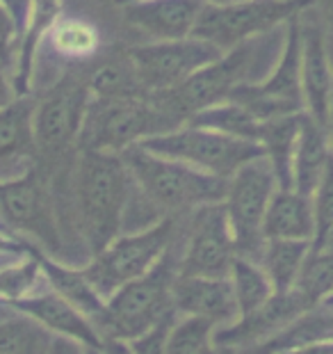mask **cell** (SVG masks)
I'll list each match as a JSON object with an SVG mask.
<instances>
[{"mask_svg": "<svg viewBox=\"0 0 333 354\" xmlns=\"http://www.w3.org/2000/svg\"><path fill=\"white\" fill-rule=\"evenodd\" d=\"M133 197L135 180L121 153L78 151L71 174V215L92 256L124 233Z\"/></svg>", "mask_w": 333, "mask_h": 354, "instance_id": "cell-1", "label": "cell"}, {"mask_svg": "<svg viewBox=\"0 0 333 354\" xmlns=\"http://www.w3.org/2000/svg\"><path fill=\"white\" fill-rule=\"evenodd\" d=\"M89 103L92 92L87 85V69L82 66L64 73L48 92L41 94V99H37V165L46 171L53 183L71 178Z\"/></svg>", "mask_w": 333, "mask_h": 354, "instance_id": "cell-2", "label": "cell"}, {"mask_svg": "<svg viewBox=\"0 0 333 354\" xmlns=\"http://www.w3.org/2000/svg\"><path fill=\"white\" fill-rule=\"evenodd\" d=\"M121 158L140 194L162 217H180L208 203H222L229 190V178H219L185 162L155 156L140 145L126 149Z\"/></svg>", "mask_w": 333, "mask_h": 354, "instance_id": "cell-3", "label": "cell"}, {"mask_svg": "<svg viewBox=\"0 0 333 354\" xmlns=\"http://www.w3.org/2000/svg\"><path fill=\"white\" fill-rule=\"evenodd\" d=\"M176 274L178 256L169 247L151 272L135 281H128L115 295L105 299V311L96 322L98 334L119 338V341H135L144 331L164 320L166 315L176 313L171 295Z\"/></svg>", "mask_w": 333, "mask_h": 354, "instance_id": "cell-4", "label": "cell"}, {"mask_svg": "<svg viewBox=\"0 0 333 354\" xmlns=\"http://www.w3.org/2000/svg\"><path fill=\"white\" fill-rule=\"evenodd\" d=\"M180 128L176 119L146 94L142 99L101 101L92 99L82 124L78 151L124 153L140 142Z\"/></svg>", "mask_w": 333, "mask_h": 354, "instance_id": "cell-5", "label": "cell"}, {"mask_svg": "<svg viewBox=\"0 0 333 354\" xmlns=\"http://www.w3.org/2000/svg\"><path fill=\"white\" fill-rule=\"evenodd\" d=\"M263 37L265 35L226 50L222 57L206 64L180 85L151 96L166 115L176 119L180 126H185L194 115L229 101L233 89L242 82H249V73H251L256 57H258Z\"/></svg>", "mask_w": 333, "mask_h": 354, "instance_id": "cell-6", "label": "cell"}, {"mask_svg": "<svg viewBox=\"0 0 333 354\" xmlns=\"http://www.w3.org/2000/svg\"><path fill=\"white\" fill-rule=\"evenodd\" d=\"M176 229L178 217L166 215L142 231L121 233L101 254L92 256L82 272L101 292V297L108 299L121 286L135 281L155 268V263L176 240Z\"/></svg>", "mask_w": 333, "mask_h": 354, "instance_id": "cell-7", "label": "cell"}, {"mask_svg": "<svg viewBox=\"0 0 333 354\" xmlns=\"http://www.w3.org/2000/svg\"><path fill=\"white\" fill-rule=\"evenodd\" d=\"M0 215L7 227L23 233L48 256L64 250L62 215L48 174L39 165L12 180H0Z\"/></svg>", "mask_w": 333, "mask_h": 354, "instance_id": "cell-8", "label": "cell"}, {"mask_svg": "<svg viewBox=\"0 0 333 354\" xmlns=\"http://www.w3.org/2000/svg\"><path fill=\"white\" fill-rule=\"evenodd\" d=\"M140 147L155 156L185 162L194 169L219 178H231L247 162L256 160V158H265L258 142L240 140L233 135L192 124L144 140L140 142Z\"/></svg>", "mask_w": 333, "mask_h": 354, "instance_id": "cell-9", "label": "cell"}, {"mask_svg": "<svg viewBox=\"0 0 333 354\" xmlns=\"http://www.w3.org/2000/svg\"><path fill=\"white\" fill-rule=\"evenodd\" d=\"M276 190V176L267 158H256L229 178L224 208L233 240H236V254L240 259L254 261L260 266L265 245H267L263 222Z\"/></svg>", "mask_w": 333, "mask_h": 354, "instance_id": "cell-10", "label": "cell"}, {"mask_svg": "<svg viewBox=\"0 0 333 354\" xmlns=\"http://www.w3.org/2000/svg\"><path fill=\"white\" fill-rule=\"evenodd\" d=\"M315 0H247L238 5H206L192 37L210 41L222 53L267 35L276 26L313 7Z\"/></svg>", "mask_w": 333, "mask_h": 354, "instance_id": "cell-11", "label": "cell"}, {"mask_svg": "<svg viewBox=\"0 0 333 354\" xmlns=\"http://www.w3.org/2000/svg\"><path fill=\"white\" fill-rule=\"evenodd\" d=\"M229 101L242 105L260 122L304 112V96H301V14L292 17L285 24L283 48L274 71L265 80L242 82L231 92Z\"/></svg>", "mask_w": 333, "mask_h": 354, "instance_id": "cell-12", "label": "cell"}, {"mask_svg": "<svg viewBox=\"0 0 333 354\" xmlns=\"http://www.w3.org/2000/svg\"><path fill=\"white\" fill-rule=\"evenodd\" d=\"M140 85L146 94H158L180 85L224 53L210 41L187 37L176 41H153L126 48Z\"/></svg>", "mask_w": 333, "mask_h": 354, "instance_id": "cell-13", "label": "cell"}, {"mask_svg": "<svg viewBox=\"0 0 333 354\" xmlns=\"http://www.w3.org/2000/svg\"><path fill=\"white\" fill-rule=\"evenodd\" d=\"M190 215L185 247L178 256V274L229 279L238 254L224 201L201 206Z\"/></svg>", "mask_w": 333, "mask_h": 354, "instance_id": "cell-14", "label": "cell"}, {"mask_svg": "<svg viewBox=\"0 0 333 354\" xmlns=\"http://www.w3.org/2000/svg\"><path fill=\"white\" fill-rule=\"evenodd\" d=\"M301 96L304 112L327 128L333 101V64L329 55V39L320 19H304L301 12Z\"/></svg>", "mask_w": 333, "mask_h": 354, "instance_id": "cell-15", "label": "cell"}, {"mask_svg": "<svg viewBox=\"0 0 333 354\" xmlns=\"http://www.w3.org/2000/svg\"><path fill=\"white\" fill-rule=\"evenodd\" d=\"M32 96H17L0 108V180L23 176L37 165Z\"/></svg>", "mask_w": 333, "mask_h": 354, "instance_id": "cell-16", "label": "cell"}, {"mask_svg": "<svg viewBox=\"0 0 333 354\" xmlns=\"http://www.w3.org/2000/svg\"><path fill=\"white\" fill-rule=\"evenodd\" d=\"M171 295L176 313L210 320L215 327L233 325L240 318L231 279L176 274Z\"/></svg>", "mask_w": 333, "mask_h": 354, "instance_id": "cell-17", "label": "cell"}, {"mask_svg": "<svg viewBox=\"0 0 333 354\" xmlns=\"http://www.w3.org/2000/svg\"><path fill=\"white\" fill-rule=\"evenodd\" d=\"M203 0H133L121 5L124 19L155 41H176L192 37Z\"/></svg>", "mask_w": 333, "mask_h": 354, "instance_id": "cell-18", "label": "cell"}, {"mask_svg": "<svg viewBox=\"0 0 333 354\" xmlns=\"http://www.w3.org/2000/svg\"><path fill=\"white\" fill-rule=\"evenodd\" d=\"M10 306L28 315V318L37 320L53 336L71 338V341L80 343L82 348H101V334L94 327V322L87 315H82L75 306H71L62 295H57L53 288L46 292H35V295H28L23 299H14Z\"/></svg>", "mask_w": 333, "mask_h": 354, "instance_id": "cell-19", "label": "cell"}, {"mask_svg": "<svg viewBox=\"0 0 333 354\" xmlns=\"http://www.w3.org/2000/svg\"><path fill=\"white\" fill-rule=\"evenodd\" d=\"M59 14H62V0H32V5H30V14L23 32L19 37L17 53H14L12 76H10L17 96L30 94L37 53H39L44 39L48 37L50 28L59 21Z\"/></svg>", "mask_w": 333, "mask_h": 354, "instance_id": "cell-20", "label": "cell"}, {"mask_svg": "<svg viewBox=\"0 0 333 354\" xmlns=\"http://www.w3.org/2000/svg\"><path fill=\"white\" fill-rule=\"evenodd\" d=\"M331 156L333 149L327 128H322L313 117L304 112L297 149H294V160H292V190H297L304 197H313Z\"/></svg>", "mask_w": 333, "mask_h": 354, "instance_id": "cell-21", "label": "cell"}, {"mask_svg": "<svg viewBox=\"0 0 333 354\" xmlns=\"http://www.w3.org/2000/svg\"><path fill=\"white\" fill-rule=\"evenodd\" d=\"M265 240H308L315 238L313 199L297 190H276L263 222Z\"/></svg>", "mask_w": 333, "mask_h": 354, "instance_id": "cell-22", "label": "cell"}, {"mask_svg": "<svg viewBox=\"0 0 333 354\" xmlns=\"http://www.w3.org/2000/svg\"><path fill=\"white\" fill-rule=\"evenodd\" d=\"M28 254H32L35 259L39 261L41 272L48 279L50 288L55 290L57 295H62L71 306L78 308L82 315H87L96 327L98 318H101L105 311V299L92 286V281L85 277V272L64 266V263L53 261L48 254H44L39 247H35V245H28Z\"/></svg>", "mask_w": 333, "mask_h": 354, "instance_id": "cell-23", "label": "cell"}, {"mask_svg": "<svg viewBox=\"0 0 333 354\" xmlns=\"http://www.w3.org/2000/svg\"><path fill=\"white\" fill-rule=\"evenodd\" d=\"M87 85L89 92H92V99L101 101L142 99V96H146L126 48H117L112 55L98 59L96 64L89 66Z\"/></svg>", "mask_w": 333, "mask_h": 354, "instance_id": "cell-24", "label": "cell"}, {"mask_svg": "<svg viewBox=\"0 0 333 354\" xmlns=\"http://www.w3.org/2000/svg\"><path fill=\"white\" fill-rule=\"evenodd\" d=\"M301 117H304V112L267 119L260 124L258 145L272 165L278 190H292V160L299 140Z\"/></svg>", "mask_w": 333, "mask_h": 354, "instance_id": "cell-25", "label": "cell"}, {"mask_svg": "<svg viewBox=\"0 0 333 354\" xmlns=\"http://www.w3.org/2000/svg\"><path fill=\"white\" fill-rule=\"evenodd\" d=\"M308 240H267L260 259L263 272L267 274L274 292H287L294 288V281L304 268L310 254Z\"/></svg>", "mask_w": 333, "mask_h": 354, "instance_id": "cell-26", "label": "cell"}, {"mask_svg": "<svg viewBox=\"0 0 333 354\" xmlns=\"http://www.w3.org/2000/svg\"><path fill=\"white\" fill-rule=\"evenodd\" d=\"M48 44L53 53L71 62H89L101 48L98 30L82 19H59L48 32Z\"/></svg>", "mask_w": 333, "mask_h": 354, "instance_id": "cell-27", "label": "cell"}, {"mask_svg": "<svg viewBox=\"0 0 333 354\" xmlns=\"http://www.w3.org/2000/svg\"><path fill=\"white\" fill-rule=\"evenodd\" d=\"M308 308L320 306L333 295V254L327 250H313L306 256L304 268L292 288Z\"/></svg>", "mask_w": 333, "mask_h": 354, "instance_id": "cell-28", "label": "cell"}, {"mask_svg": "<svg viewBox=\"0 0 333 354\" xmlns=\"http://www.w3.org/2000/svg\"><path fill=\"white\" fill-rule=\"evenodd\" d=\"M187 124L210 128V131L233 135V138H240V140L258 142V133H260L263 122L256 119L251 112L245 110L242 105L233 103V101H224V103L199 112V115H194Z\"/></svg>", "mask_w": 333, "mask_h": 354, "instance_id": "cell-29", "label": "cell"}, {"mask_svg": "<svg viewBox=\"0 0 333 354\" xmlns=\"http://www.w3.org/2000/svg\"><path fill=\"white\" fill-rule=\"evenodd\" d=\"M229 279L233 283V292H236L240 318L258 311V308L274 295V288H272L267 274H265L263 268L254 261L240 259L238 256L236 263H233Z\"/></svg>", "mask_w": 333, "mask_h": 354, "instance_id": "cell-30", "label": "cell"}, {"mask_svg": "<svg viewBox=\"0 0 333 354\" xmlns=\"http://www.w3.org/2000/svg\"><path fill=\"white\" fill-rule=\"evenodd\" d=\"M50 343V331L28 315L0 322V354H48Z\"/></svg>", "mask_w": 333, "mask_h": 354, "instance_id": "cell-31", "label": "cell"}, {"mask_svg": "<svg viewBox=\"0 0 333 354\" xmlns=\"http://www.w3.org/2000/svg\"><path fill=\"white\" fill-rule=\"evenodd\" d=\"M215 329L217 327L210 320L185 315L173 325L164 354H219L213 343Z\"/></svg>", "mask_w": 333, "mask_h": 354, "instance_id": "cell-32", "label": "cell"}, {"mask_svg": "<svg viewBox=\"0 0 333 354\" xmlns=\"http://www.w3.org/2000/svg\"><path fill=\"white\" fill-rule=\"evenodd\" d=\"M41 266L32 254H28V261L21 266L0 270V302L10 304L14 299H23L35 295V288L41 281Z\"/></svg>", "mask_w": 333, "mask_h": 354, "instance_id": "cell-33", "label": "cell"}, {"mask_svg": "<svg viewBox=\"0 0 333 354\" xmlns=\"http://www.w3.org/2000/svg\"><path fill=\"white\" fill-rule=\"evenodd\" d=\"M313 215H315V238H313V250L327 243V238L333 231V156L324 169V176L313 192Z\"/></svg>", "mask_w": 333, "mask_h": 354, "instance_id": "cell-34", "label": "cell"}, {"mask_svg": "<svg viewBox=\"0 0 333 354\" xmlns=\"http://www.w3.org/2000/svg\"><path fill=\"white\" fill-rule=\"evenodd\" d=\"M178 320V313L166 315L164 320L158 322L155 327H151L149 331H144L142 336H137L135 341H128L135 354H164L166 352V341H169V334L173 325Z\"/></svg>", "mask_w": 333, "mask_h": 354, "instance_id": "cell-35", "label": "cell"}, {"mask_svg": "<svg viewBox=\"0 0 333 354\" xmlns=\"http://www.w3.org/2000/svg\"><path fill=\"white\" fill-rule=\"evenodd\" d=\"M17 44H19V32L17 26H14L12 17L7 14V10L0 5V62L5 66L12 64L14 66V53H17Z\"/></svg>", "mask_w": 333, "mask_h": 354, "instance_id": "cell-36", "label": "cell"}, {"mask_svg": "<svg viewBox=\"0 0 333 354\" xmlns=\"http://www.w3.org/2000/svg\"><path fill=\"white\" fill-rule=\"evenodd\" d=\"M0 5H3L7 10V14L12 17L14 26H17V32L21 37V32H23V28H26V21H28L32 0H0Z\"/></svg>", "mask_w": 333, "mask_h": 354, "instance_id": "cell-37", "label": "cell"}, {"mask_svg": "<svg viewBox=\"0 0 333 354\" xmlns=\"http://www.w3.org/2000/svg\"><path fill=\"white\" fill-rule=\"evenodd\" d=\"M48 354H85V348H82L80 343L71 341V338L53 336V343H50Z\"/></svg>", "mask_w": 333, "mask_h": 354, "instance_id": "cell-38", "label": "cell"}, {"mask_svg": "<svg viewBox=\"0 0 333 354\" xmlns=\"http://www.w3.org/2000/svg\"><path fill=\"white\" fill-rule=\"evenodd\" d=\"M14 99H17V92H14L10 76L5 73V64L0 62V108H5V105Z\"/></svg>", "mask_w": 333, "mask_h": 354, "instance_id": "cell-39", "label": "cell"}, {"mask_svg": "<svg viewBox=\"0 0 333 354\" xmlns=\"http://www.w3.org/2000/svg\"><path fill=\"white\" fill-rule=\"evenodd\" d=\"M28 240L7 238L0 233V254H28Z\"/></svg>", "mask_w": 333, "mask_h": 354, "instance_id": "cell-40", "label": "cell"}, {"mask_svg": "<svg viewBox=\"0 0 333 354\" xmlns=\"http://www.w3.org/2000/svg\"><path fill=\"white\" fill-rule=\"evenodd\" d=\"M283 354H333V341H320V343H310L304 348L283 352Z\"/></svg>", "mask_w": 333, "mask_h": 354, "instance_id": "cell-41", "label": "cell"}, {"mask_svg": "<svg viewBox=\"0 0 333 354\" xmlns=\"http://www.w3.org/2000/svg\"><path fill=\"white\" fill-rule=\"evenodd\" d=\"M324 14H327V28H329L327 39H333V0H324Z\"/></svg>", "mask_w": 333, "mask_h": 354, "instance_id": "cell-42", "label": "cell"}, {"mask_svg": "<svg viewBox=\"0 0 333 354\" xmlns=\"http://www.w3.org/2000/svg\"><path fill=\"white\" fill-rule=\"evenodd\" d=\"M206 5H238V3H247V0H203Z\"/></svg>", "mask_w": 333, "mask_h": 354, "instance_id": "cell-43", "label": "cell"}, {"mask_svg": "<svg viewBox=\"0 0 333 354\" xmlns=\"http://www.w3.org/2000/svg\"><path fill=\"white\" fill-rule=\"evenodd\" d=\"M320 250H327V252H331L333 254V231H331V236L327 238V243H324Z\"/></svg>", "mask_w": 333, "mask_h": 354, "instance_id": "cell-44", "label": "cell"}, {"mask_svg": "<svg viewBox=\"0 0 333 354\" xmlns=\"http://www.w3.org/2000/svg\"><path fill=\"white\" fill-rule=\"evenodd\" d=\"M329 55H331V64H333V39H329Z\"/></svg>", "mask_w": 333, "mask_h": 354, "instance_id": "cell-45", "label": "cell"}, {"mask_svg": "<svg viewBox=\"0 0 333 354\" xmlns=\"http://www.w3.org/2000/svg\"><path fill=\"white\" fill-rule=\"evenodd\" d=\"M117 5H128V3H133V0H115Z\"/></svg>", "mask_w": 333, "mask_h": 354, "instance_id": "cell-46", "label": "cell"}, {"mask_svg": "<svg viewBox=\"0 0 333 354\" xmlns=\"http://www.w3.org/2000/svg\"><path fill=\"white\" fill-rule=\"evenodd\" d=\"M85 354H98L96 350H92V348H85Z\"/></svg>", "mask_w": 333, "mask_h": 354, "instance_id": "cell-47", "label": "cell"}]
</instances>
